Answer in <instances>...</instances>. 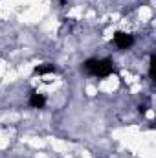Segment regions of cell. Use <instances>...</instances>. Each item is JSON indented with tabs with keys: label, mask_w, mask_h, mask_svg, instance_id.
<instances>
[{
	"label": "cell",
	"mask_w": 156,
	"mask_h": 158,
	"mask_svg": "<svg viewBox=\"0 0 156 158\" xmlns=\"http://www.w3.org/2000/svg\"><path fill=\"white\" fill-rule=\"evenodd\" d=\"M28 105L31 107V109H44V105H46V98L39 94V92H31L30 94V99H28Z\"/></svg>",
	"instance_id": "obj_3"
},
{
	"label": "cell",
	"mask_w": 156,
	"mask_h": 158,
	"mask_svg": "<svg viewBox=\"0 0 156 158\" xmlns=\"http://www.w3.org/2000/svg\"><path fill=\"white\" fill-rule=\"evenodd\" d=\"M154 66H156V57L151 55V61H149V77L154 79Z\"/></svg>",
	"instance_id": "obj_5"
},
{
	"label": "cell",
	"mask_w": 156,
	"mask_h": 158,
	"mask_svg": "<svg viewBox=\"0 0 156 158\" xmlns=\"http://www.w3.org/2000/svg\"><path fill=\"white\" fill-rule=\"evenodd\" d=\"M57 68L53 66V64H50V63H46V64H39V66H35L33 68V74L35 76H46V74H53Z\"/></svg>",
	"instance_id": "obj_4"
},
{
	"label": "cell",
	"mask_w": 156,
	"mask_h": 158,
	"mask_svg": "<svg viewBox=\"0 0 156 158\" xmlns=\"http://www.w3.org/2000/svg\"><path fill=\"white\" fill-rule=\"evenodd\" d=\"M114 44L119 50H129L134 44V37L130 33H125V31H116L114 33Z\"/></svg>",
	"instance_id": "obj_2"
},
{
	"label": "cell",
	"mask_w": 156,
	"mask_h": 158,
	"mask_svg": "<svg viewBox=\"0 0 156 158\" xmlns=\"http://www.w3.org/2000/svg\"><path fill=\"white\" fill-rule=\"evenodd\" d=\"M83 68L94 77H109L114 72V63L112 59H88Z\"/></svg>",
	"instance_id": "obj_1"
}]
</instances>
